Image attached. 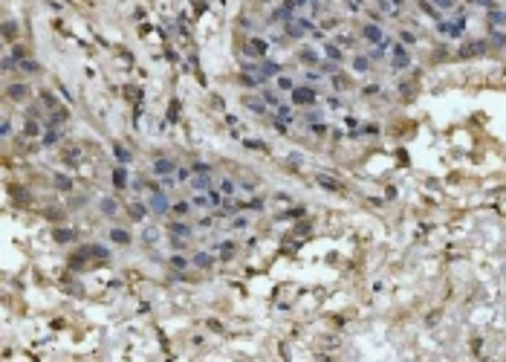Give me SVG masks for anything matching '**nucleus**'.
Returning a JSON list of instances; mask_svg holds the SVG:
<instances>
[{
    "label": "nucleus",
    "mask_w": 506,
    "mask_h": 362,
    "mask_svg": "<svg viewBox=\"0 0 506 362\" xmlns=\"http://www.w3.org/2000/svg\"><path fill=\"white\" fill-rule=\"evenodd\" d=\"M362 38H365L370 47H379V44H385L388 35H385V29H382L379 24H365V26H362Z\"/></svg>",
    "instance_id": "obj_5"
},
{
    "label": "nucleus",
    "mask_w": 506,
    "mask_h": 362,
    "mask_svg": "<svg viewBox=\"0 0 506 362\" xmlns=\"http://www.w3.org/2000/svg\"><path fill=\"white\" fill-rule=\"evenodd\" d=\"M292 18H295V12H289L286 6H278V9L269 12V24H286V21H292Z\"/></svg>",
    "instance_id": "obj_13"
},
{
    "label": "nucleus",
    "mask_w": 506,
    "mask_h": 362,
    "mask_svg": "<svg viewBox=\"0 0 506 362\" xmlns=\"http://www.w3.org/2000/svg\"><path fill=\"white\" fill-rule=\"evenodd\" d=\"M191 177H194L191 168H183V165L177 168V183H191Z\"/></svg>",
    "instance_id": "obj_40"
},
{
    "label": "nucleus",
    "mask_w": 506,
    "mask_h": 362,
    "mask_svg": "<svg viewBox=\"0 0 506 362\" xmlns=\"http://www.w3.org/2000/svg\"><path fill=\"white\" fill-rule=\"evenodd\" d=\"M489 24L492 26H506V12L504 9H492L489 12Z\"/></svg>",
    "instance_id": "obj_27"
},
{
    "label": "nucleus",
    "mask_w": 506,
    "mask_h": 362,
    "mask_svg": "<svg viewBox=\"0 0 506 362\" xmlns=\"http://www.w3.org/2000/svg\"><path fill=\"white\" fill-rule=\"evenodd\" d=\"M55 241H61V243H64V241H72V232H69V229H67V232L58 229V232H55Z\"/></svg>",
    "instance_id": "obj_51"
},
{
    "label": "nucleus",
    "mask_w": 506,
    "mask_h": 362,
    "mask_svg": "<svg viewBox=\"0 0 506 362\" xmlns=\"http://www.w3.org/2000/svg\"><path fill=\"white\" fill-rule=\"evenodd\" d=\"M217 249H220L223 261H229V258L234 255V241H223V243H217Z\"/></svg>",
    "instance_id": "obj_30"
},
{
    "label": "nucleus",
    "mask_w": 506,
    "mask_h": 362,
    "mask_svg": "<svg viewBox=\"0 0 506 362\" xmlns=\"http://www.w3.org/2000/svg\"><path fill=\"white\" fill-rule=\"evenodd\" d=\"M142 241H145V246H154L159 241V229L157 226H145V232H142Z\"/></svg>",
    "instance_id": "obj_25"
},
{
    "label": "nucleus",
    "mask_w": 506,
    "mask_h": 362,
    "mask_svg": "<svg viewBox=\"0 0 506 362\" xmlns=\"http://www.w3.org/2000/svg\"><path fill=\"white\" fill-rule=\"evenodd\" d=\"M391 67H393V70L411 67V52H408L405 44H391Z\"/></svg>",
    "instance_id": "obj_4"
},
{
    "label": "nucleus",
    "mask_w": 506,
    "mask_h": 362,
    "mask_svg": "<svg viewBox=\"0 0 506 362\" xmlns=\"http://www.w3.org/2000/svg\"><path fill=\"white\" fill-rule=\"evenodd\" d=\"M6 96H9L12 101H21V99L29 96V87H26V84H9V87H6Z\"/></svg>",
    "instance_id": "obj_15"
},
{
    "label": "nucleus",
    "mask_w": 506,
    "mask_h": 362,
    "mask_svg": "<svg viewBox=\"0 0 506 362\" xmlns=\"http://www.w3.org/2000/svg\"><path fill=\"white\" fill-rule=\"evenodd\" d=\"M477 6H483V9H489V12H492V9H498V3H495V0H475Z\"/></svg>",
    "instance_id": "obj_54"
},
{
    "label": "nucleus",
    "mask_w": 506,
    "mask_h": 362,
    "mask_svg": "<svg viewBox=\"0 0 506 362\" xmlns=\"http://www.w3.org/2000/svg\"><path fill=\"white\" fill-rule=\"evenodd\" d=\"M148 206H151V212L154 215H159V217H165L168 212H171V200H168V192L165 189H157V192H151V197H148Z\"/></svg>",
    "instance_id": "obj_3"
},
{
    "label": "nucleus",
    "mask_w": 506,
    "mask_h": 362,
    "mask_svg": "<svg viewBox=\"0 0 506 362\" xmlns=\"http://www.w3.org/2000/svg\"><path fill=\"white\" fill-rule=\"evenodd\" d=\"M318 183H321L324 189H330V192H342V186H339L336 180H330V177H318Z\"/></svg>",
    "instance_id": "obj_41"
},
{
    "label": "nucleus",
    "mask_w": 506,
    "mask_h": 362,
    "mask_svg": "<svg viewBox=\"0 0 506 362\" xmlns=\"http://www.w3.org/2000/svg\"><path fill=\"white\" fill-rule=\"evenodd\" d=\"M336 44H339V47H353V44H356V41H353V35H336Z\"/></svg>",
    "instance_id": "obj_46"
},
{
    "label": "nucleus",
    "mask_w": 506,
    "mask_h": 362,
    "mask_svg": "<svg viewBox=\"0 0 506 362\" xmlns=\"http://www.w3.org/2000/svg\"><path fill=\"white\" fill-rule=\"evenodd\" d=\"M197 226H200V229H211V226H214V220H211V217H200V220H197Z\"/></svg>",
    "instance_id": "obj_53"
},
{
    "label": "nucleus",
    "mask_w": 506,
    "mask_h": 362,
    "mask_svg": "<svg viewBox=\"0 0 506 362\" xmlns=\"http://www.w3.org/2000/svg\"><path fill=\"white\" fill-rule=\"evenodd\" d=\"M399 3H402V0H393V6H399Z\"/></svg>",
    "instance_id": "obj_58"
},
{
    "label": "nucleus",
    "mask_w": 506,
    "mask_h": 362,
    "mask_svg": "<svg viewBox=\"0 0 506 362\" xmlns=\"http://www.w3.org/2000/svg\"><path fill=\"white\" fill-rule=\"evenodd\" d=\"M289 99H292V104H295V107H313V104L318 101V93H316V87L298 84V87L289 93Z\"/></svg>",
    "instance_id": "obj_2"
},
{
    "label": "nucleus",
    "mask_w": 506,
    "mask_h": 362,
    "mask_svg": "<svg viewBox=\"0 0 506 362\" xmlns=\"http://www.w3.org/2000/svg\"><path fill=\"white\" fill-rule=\"evenodd\" d=\"M324 55L330 58V61H345V52H342V47L339 44H330V41H324Z\"/></svg>",
    "instance_id": "obj_16"
},
{
    "label": "nucleus",
    "mask_w": 506,
    "mask_h": 362,
    "mask_svg": "<svg viewBox=\"0 0 506 362\" xmlns=\"http://www.w3.org/2000/svg\"><path fill=\"white\" fill-rule=\"evenodd\" d=\"M217 189H220V192H223V194H226V197H234V194H237V183H234L231 177H223V180H220V186H217Z\"/></svg>",
    "instance_id": "obj_21"
},
{
    "label": "nucleus",
    "mask_w": 506,
    "mask_h": 362,
    "mask_svg": "<svg viewBox=\"0 0 506 362\" xmlns=\"http://www.w3.org/2000/svg\"><path fill=\"white\" fill-rule=\"evenodd\" d=\"M168 232H171V235H180V238H185V241H188L191 235H194V226L185 223L183 217H177V220H171V223H168Z\"/></svg>",
    "instance_id": "obj_8"
},
{
    "label": "nucleus",
    "mask_w": 506,
    "mask_h": 362,
    "mask_svg": "<svg viewBox=\"0 0 506 362\" xmlns=\"http://www.w3.org/2000/svg\"><path fill=\"white\" fill-rule=\"evenodd\" d=\"M110 241H113V243H119V246H127V243H130V232H125V229H110Z\"/></svg>",
    "instance_id": "obj_24"
},
{
    "label": "nucleus",
    "mask_w": 506,
    "mask_h": 362,
    "mask_svg": "<svg viewBox=\"0 0 506 362\" xmlns=\"http://www.w3.org/2000/svg\"><path fill=\"white\" fill-rule=\"evenodd\" d=\"M177 168H180V165L174 163L171 157H159V160H154V168H151V171H154L157 177H171V174H177Z\"/></svg>",
    "instance_id": "obj_6"
},
{
    "label": "nucleus",
    "mask_w": 506,
    "mask_h": 362,
    "mask_svg": "<svg viewBox=\"0 0 506 362\" xmlns=\"http://www.w3.org/2000/svg\"><path fill=\"white\" fill-rule=\"evenodd\" d=\"M333 87H336L339 93H342V90H350V78H345V75L336 72V75H333Z\"/></svg>",
    "instance_id": "obj_36"
},
{
    "label": "nucleus",
    "mask_w": 506,
    "mask_h": 362,
    "mask_svg": "<svg viewBox=\"0 0 506 362\" xmlns=\"http://www.w3.org/2000/svg\"><path fill=\"white\" fill-rule=\"evenodd\" d=\"M15 29H18V26H15V21H6V29H3V32H6V41H12V38H15Z\"/></svg>",
    "instance_id": "obj_48"
},
{
    "label": "nucleus",
    "mask_w": 506,
    "mask_h": 362,
    "mask_svg": "<svg viewBox=\"0 0 506 362\" xmlns=\"http://www.w3.org/2000/svg\"><path fill=\"white\" fill-rule=\"evenodd\" d=\"M98 206H101V212H104L107 217H113V215L119 212V203H116V200H113V197H104V200H101V203H98Z\"/></svg>",
    "instance_id": "obj_26"
},
{
    "label": "nucleus",
    "mask_w": 506,
    "mask_h": 362,
    "mask_svg": "<svg viewBox=\"0 0 506 362\" xmlns=\"http://www.w3.org/2000/svg\"><path fill=\"white\" fill-rule=\"evenodd\" d=\"M55 186H58L61 192H69V189H72V183H69V177H61V174L55 177Z\"/></svg>",
    "instance_id": "obj_47"
},
{
    "label": "nucleus",
    "mask_w": 506,
    "mask_h": 362,
    "mask_svg": "<svg viewBox=\"0 0 506 362\" xmlns=\"http://www.w3.org/2000/svg\"><path fill=\"white\" fill-rule=\"evenodd\" d=\"M191 203H194V209H211V203H208V194H206V192H197V194L191 197Z\"/></svg>",
    "instance_id": "obj_32"
},
{
    "label": "nucleus",
    "mask_w": 506,
    "mask_h": 362,
    "mask_svg": "<svg viewBox=\"0 0 506 362\" xmlns=\"http://www.w3.org/2000/svg\"><path fill=\"white\" fill-rule=\"evenodd\" d=\"M113 154H116V160H119L122 165L130 163V151H127L125 145H119V142H116V145H113Z\"/></svg>",
    "instance_id": "obj_33"
},
{
    "label": "nucleus",
    "mask_w": 506,
    "mask_h": 362,
    "mask_svg": "<svg viewBox=\"0 0 506 362\" xmlns=\"http://www.w3.org/2000/svg\"><path fill=\"white\" fill-rule=\"evenodd\" d=\"M243 107L252 110L254 116H266V110H269V104L263 101V96H243Z\"/></svg>",
    "instance_id": "obj_7"
},
{
    "label": "nucleus",
    "mask_w": 506,
    "mask_h": 362,
    "mask_svg": "<svg viewBox=\"0 0 506 362\" xmlns=\"http://www.w3.org/2000/svg\"><path fill=\"white\" fill-rule=\"evenodd\" d=\"M281 6H286L289 12H298V9H304V6H310V0H284Z\"/></svg>",
    "instance_id": "obj_38"
},
{
    "label": "nucleus",
    "mask_w": 506,
    "mask_h": 362,
    "mask_svg": "<svg viewBox=\"0 0 506 362\" xmlns=\"http://www.w3.org/2000/svg\"><path fill=\"white\" fill-rule=\"evenodd\" d=\"M246 52H249L252 58H257V61L266 58V41H263V38H252V41L246 44Z\"/></svg>",
    "instance_id": "obj_9"
},
{
    "label": "nucleus",
    "mask_w": 506,
    "mask_h": 362,
    "mask_svg": "<svg viewBox=\"0 0 506 362\" xmlns=\"http://www.w3.org/2000/svg\"><path fill=\"white\" fill-rule=\"evenodd\" d=\"M246 226H249V217H246V215H237V217L231 220V229L234 232H243Z\"/></svg>",
    "instance_id": "obj_39"
},
{
    "label": "nucleus",
    "mask_w": 506,
    "mask_h": 362,
    "mask_svg": "<svg viewBox=\"0 0 506 362\" xmlns=\"http://www.w3.org/2000/svg\"><path fill=\"white\" fill-rule=\"evenodd\" d=\"M486 41H472V44H466V47H460V58H472V55H480V52H486Z\"/></svg>",
    "instance_id": "obj_11"
},
{
    "label": "nucleus",
    "mask_w": 506,
    "mask_h": 362,
    "mask_svg": "<svg viewBox=\"0 0 506 362\" xmlns=\"http://www.w3.org/2000/svg\"><path fill=\"white\" fill-rule=\"evenodd\" d=\"M191 189H194V192H208V189H211V171L194 174V177H191Z\"/></svg>",
    "instance_id": "obj_12"
},
{
    "label": "nucleus",
    "mask_w": 506,
    "mask_h": 362,
    "mask_svg": "<svg viewBox=\"0 0 506 362\" xmlns=\"http://www.w3.org/2000/svg\"><path fill=\"white\" fill-rule=\"evenodd\" d=\"M38 131H41V128H38V122H35V116H32L29 122H26V128H23V133H26V136H38Z\"/></svg>",
    "instance_id": "obj_45"
},
{
    "label": "nucleus",
    "mask_w": 506,
    "mask_h": 362,
    "mask_svg": "<svg viewBox=\"0 0 506 362\" xmlns=\"http://www.w3.org/2000/svg\"><path fill=\"white\" fill-rule=\"evenodd\" d=\"M260 96H263V101H266V104H269V107H278V104H281V96H278V93H275V90H263V93H260Z\"/></svg>",
    "instance_id": "obj_34"
},
{
    "label": "nucleus",
    "mask_w": 506,
    "mask_h": 362,
    "mask_svg": "<svg viewBox=\"0 0 506 362\" xmlns=\"http://www.w3.org/2000/svg\"><path fill=\"white\" fill-rule=\"evenodd\" d=\"M298 61H301V64H307V67H318L321 55H318L313 47H301V49H298Z\"/></svg>",
    "instance_id": "obj_10"
},
{
    "label": "nucleus",
    "mask_w": 506,
    "mask_h": 362,
    "mask_svg": "<svg viewBox=\"0 0 506 362\" xmlns=\"http://www.w3.org/2000/svg\"><path fill=\"white\" fill-rule=\"evenodd\" d=\"M214 261H217V258H214L211 252H197V255L191 258V264H194L197 269H211V266H214Z\"/></svg>",
    "instance_id": "obj_14"
},
{
    "label": "nucleus",
    "mask_w": 506,
    "mask_h": 362,
    "mask_svg": "<svg viewBox=\"0 0 506 362\" xmlns=\"http://www.w3.org/2000/svg\"><path fill=\"white\" fill-rule=\"evenodd\" d=\"M148 212H151V206H148V203H133V206H130V220L142 223V220L148 217Z\"/></svg>",
    "instance_id": "obj_17"
},
{
    "label": "nucleus",
    "mask_w": 506,
    "mask_h": 362,
    "mask_svg": "<svg viewBox=\"0 0 506 362\" xmlns=\"http://www.w3.org/2000/svg\"><path fill=\"white\" fill-rule=\"evenodd\" d=\"M492 44H495V47H506V32H501V29H492Z\"/></svg>",
    "instance_id": "obj_42"
},
{
    "label": "nucleus",
    "mask_w": 506,
    "mask_h": 362,
    "mask_svg": "<svg viewBox=\"0 0 506 362\" xmlns=\"http://www.w3.org/2000/svg\"><path fill=\"white\" fill-rule=\"evenodd\" d=\"M313 133L324 136V133H327V125H324V122H321V125H318V122H313Z\"/></svg>",
    "instance_id": "obj_56"
},
{
    "label": "nucleus",
    "mask_w": 506,
    "mask_h": 362,
    "mask_svg": "<svg viewBox=\"0 0 506 362\" xmlns=\"http://www.w3.org/2000/svg\"><path fill=\"white\" fill-rule=\"evenodd\" d=\"M67 160H69V163H78V160H81V151H78V148L64 151V163H67Z\"/></svg>",
    "instance_id": "obj_44"
},
{
    "label": "nucleus",
    "mask_w": 506,
    "mask_h": 362,
    "mask_svg": "<svg viewBox=\"0 0 506 362\" xmlns=\"http://www.w3.org/2000/svg\"><path fill=\"white\" fill-rule=\"evenodd\" d=\"M18 67H23L26 72H38V64H35V61H26V58H23V61H18Z\"/></svg>",
    "instance_id": "obj_50"
},
{
    "label": "nucleus",
    "mask_w": 506,
    "mask_h": 362,
    "mask_svg": "<svg viewBox=\"0 0 506 362\" xmlns=\"http://www.w3.org/2000/svg\"><path fill=\"white\" fill-rule=\"evenodd\" d=\"M316 70L321 72V75H336V72H339V61H330V58H327V61H318Z\"/></svg>",
    "instance_id": "obj_23"
},
{
    "label": "nucleus",
    "mask_w": 506,
    "mask_h": 362,
    "mask_svg": "<svg viewBox=\"0 0 506 362\" xmlns=\"http://www.w3.org/2000/svg\"><path fill=\"white\" fill-rule=\"evenodd\" d=\"M113 186H116V189H125V186H127V168H125V165L113 168Z\"/></svg>",
    "instance_id": "obj_22"
},
{
    "label": "nucleus",
    "mask_w": 506,
    "mask_h": 362,
    "mask_svg": "<svg viewBox=\"0 0 506 362\" xmlns=\"http://www.w3.org/2000/svg\"><path fill=\"white\" fill-rule=\"evenodd\" d=\"M9 136H12V122L3 119V139H9Z\"/></svg>",
    "instance_id": "obj_57"
},
{
    "label": "nucleus",
    "mask_w": 506,
    "mask_h": 362,
    "mask_svg": "<svg viewBox=\"0 0 506 362\" xmlns=\"http://www.w3.org/2000/svg\"><path fill=\"white\" fill-rule=\"evenodd\" d=\"M246 148H254V151H266V145L260 139H246Z\"/></svg>",
    "instance_id": "obj_49"
},
{
    "label": "nucleus",
    "mask_w": 506,
    "mask_h": 362,
    "mask_svg": "<svg viewBox=\"0 0 506 362\" xmlns=\"http://www.w3.org/2000/svg\"><path fill=\"white\" fill-rule=\"evenodd\" d=\"M399 44H405V47H416V35H414L411 29H402V32H399Z\"/></svg>",
    "instance_id": "obj_35"
},
{
    "label": "nucleus",
    "mask_w": 506,
    "mask_h": 362,
    "mask_svg": "<svg viewBox=\"0 0 506 362\" xmlns=\"http://www.w3.org/2000/svg\"><path fill=\"white\" fill-rule=\"evenodd\" d=\"M191 209H194V203H191V200H177V203L171 206V212H174L177 217H185V215H191Z\"/></svg>",
    "instance_id": "obj_18"
},
{
    "label": "nucleus",
    "mask_w": 506,
    "mask_h": 362,
    "mask_svg": "<svg viewBox=\"0 0 506 362\" xmlns=\"http://www.w3.org/2000/svg\"><path fill=\"white\" fill-rule=\"evenodd\" d=\"M61 136H64L61 128H46V133H44V145H55Z\"/></svg>",
    "instance_id": "obj_29"
},
{
    "label": "nucleus",
    "mask_w": 506,
    "mask_h": 362,
    "mask_svg": "<svg viewBox=\"0 0 506 362\" xmlns=\"http://www.w3.org/2000/svg\"><path fill=\"white\" fill-rule=\"evenodd\" d=\"M191 171H194V174H206V171H211V168H208L206 163H194V165H191Z\"/></svg>",
    "instance_id": "obj_52"
},
{
    "label": "nucleus",
    "mask_w": 506,
    "mask_h": 362,
    "mask_svg": "<svg viewBox=\"0 0 506 362\" xmlns=\"http://www.w3.org/2000/svg\"><path fill=\"white\" fill-rule=\"evenodd\" d=\"M188 258H185V255H171V266H174V269H188Z\"/></svg>",
    "instance_id": "obj_37"
},
{
    "label": "nucleus",
    "mask_w": 506,
    "mask_h": 362,
    "mask_svg": "<svg viewBox=\"0 0 506 362\" xmlns=\"http://www.w3.org/2000/svg\"><path fill=\"white\" fill-rule=\"evenodd\" d=\"M327 104H330L333 110H342V99H339V96H330V99H327Z\"/></svg>",
    "instance_id": "obj_55"
},
{
    "label": "nucleus",
    "mask_w": 506,
    "mask_h": 362,
    "mask_svg": "<svg viewBox=\"0 0 506 362\" xmlns=\"http://www.w3.org/2000/svg\"><path fill=\"white\" fill-rule=\"evenodd\" d=\"M275 87L284 90V93H292V90H295V81H292V75H284V72H281V75H275Z\"/></svg>",
    "instance_id": "obj_20"
},
{
    "label": "nucleus",
    "mask_w": 506,
    "mask_h": 362,
    "mask_svg": "<svg viewBox=\"0 0 506 362\" xmlns=\"http://www.w3.org/2000/svg\"><path fill=\"white\" fill-rule=\"evenodd\" d=\"M353 70L356 72H368L370 70V58L368 55H353Z\"/></svg>",
    "instance_id": "obj_28"
},
{
    "label": "nucleus",
    "mask_w": 506,
    "mask_h": 362,
    "mask_svg": "<svg viewBox=\"0 0 506 362\" xmlns=\"http://www.w3.org/2000/svg\"><path fill=\"white\" fill-rule=\"evenodd\" d=\"M431 3H434V6H437V9H440V12H451V9H454V6H457V3H454V0H431Z\"/></svg>",
    "instance_id": "obj_43"
},
{
    "label": "nucleus",
    "mask_w": 506,
    "mask_h": 362,
    "mask_svg": "<svg viewBox=\"0 0 506 362\" xmlns=\"http://www.w3.org/2000/svg\"><path fill=\"white\" fill-rule=\"evenodd\" d=\"M272 116H278V119H284V122H292V107L281 101V104L275 107V113H272Z\"/></svg>",
    "instance_id": "obj_31"
},
{
    "label": "nucleus",
    "mask_w": 506,
    "mask_h": 362,
    "mask_svg": "<svg viewBox=\"0 0 506 362\" xmlns=\"http://www.w3.org/2000/svg\"><path fill=\"white\" fill-rule=\"evenodd\" d=\"M316 32V26H313V21L310 18H292V21H286L284 24V35L286 38H307V35Z\"/></svg>",
    "instance_id": "obj_1"
},
{
    "label": "nucleus",
    "mask_w": 506,
    "mask_h": 362,
    "mask_svg": "<svg viewBox=\"0 0 506 362\" xmlns=\"http://www.w3.org/2000/svg\"><path fill=\"white\" fill-rule=\"evenodd\" d=\"M419 9H422L428 18H434V21H443V12H440V9H437L431 0H419Z\"/></svg>",
    "instance_id": "obj_19"
}]
</instances>
